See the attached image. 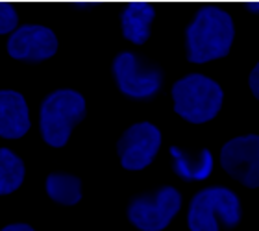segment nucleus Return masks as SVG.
Here are the masks:
<instances>
[{"instance_id": "obj_14", "label": "nucleus", "mask_w": 259, "mask_h": 231, "mask_svg": "<svg viewBox=\"0 0 259 231\" xmlns=\"http://www.w3.org/2000/svg\"><path fill=\"white\" fill-rule=\"evenodd\" d=\"M24 181V163L8 148H0V196L11 194Z\"/></svg>"}, {"instance_id": "obj_16", "label": "nucleus", "mask_w": 259, "mask_h": 231, "mask_svg": "<svg viewBox=\"0 0 259 231\" xmlns=\"http://www.w3.org/2000/svg\"><path fill=\"white\" fill-rule=\"evenodd\" d=\"M248 85H250V91H252V95H254V98H255V100H259V61L254 65V69L250 70Z\"/></svg>"}, {"instance_id": "obj_18", "label": "nucleus", "mask_w": 259, "mask_h": 231, "mask_svg": "<svg viewBox=\"0 0 259 231\" xmlns=\"http://www.w3.org/2000/svg\"><path fill=\"white\" fill-rule=\"evenodd\" d=\"M244 8L250 11V13H259V0H248Z\"/></svg>"}, {"instance_id": "obj_1", "label": "nucleus", "mask_w": 259, "mask_h": 231, "mask_svg": "<svg viewBox=\"0 0 259 231\" xmlns=\"http://www.w3.org/2000/svg\"><path fill=\"white\" fill-rule=\"evenodd\" d=\"M235 41V22L219 6H202L185 28L187 61L205 65L226 58Z\"/></svg>"}, {"instance_id": "obj_5", "label": "nucleus", "mask_w": 259, "mask_h": 231, "mask_svg": "<svg viewBox=\"0 0 259 231\" xmlns=\"http://www.w3.org/2000/svg\"><path fill=\"white\" fill-rule=\"evenodd\" d=\"M182 209V194L176 187L165 185L154 193L132 200L128 220L141 231H161Z\"/></svg>"}, {"instance_id": "obj_11", "label": "nucleus", "mask_w": 259, "mask_h": 231, "mask_svg": "<svg viewBox=\"0 0 259 231\" xmlns=\"http://www.w3.org/2000/svg\"><path fill=\"white\" fill-rule=\"evenodd\" d=\"M156 19V8L145 0H134L120 11V30L126 41L145 44L150 39L152 22Z\"/></svg>"}, {"instance_id": "obj_3", "label": "nucleus", "mask_w": 259, "mask_h": 231, "mask_svg": "<svg viewBox=\"0 0 259 231\" xmlns=\"http://www.w3.org/2000/svg\"><path fill=\"white\" fill-rule=\"evenodd\" d=\"M243 218L241 200L232 189L215 185L194 194L187 211L189 231H221L232 229Z\"/></svg>"}, {"instance_id": "obj_6", "label": "nucleus", "mask_w": 259, "mask_h": 231, "mask_svg": "<svg viewBox=\"0 0 259 231\" xmlns=\"http://www.w3.org/2000/svg\"><path fill=\"white\" fill-rule=\"evenodd\" d=\"M113 76L117 87L122 95L135 100L152 98L159 93L163 83V74L157 67H150L141 61L134 52H120L113 59Z\"/></svg>"}, {"instance_id": "obj_12", "label": "nucleus", "mask_w": 259, "mask_h": 231, "mask_svg": "<svg viewBox=\"0 0 259 231\" xmlns=\"http://www.w3.org/2000/svg\"><path fill=\"white\" fill-rule=\"evenodd\" d=\"M170 157L174 174L184 181H205L215 168V157L207 148H202L193 156L178 146H170Z\"/></svg>"}, {"instance_id": "obj_4", "label": "nucleus", "mask_w": 259, "mask_h": 231, "mask_svg": "<svg viewBox=\"0 0 259 231\" xmlns=\"http://www.w3.org/2000/svg\"><path fill=\"white\" fill-rule=\"evenodd\" d=\"M85 117V98L74 89H58L41 104V137L52 148H63L72 129Z\"/></svg>"}, {"instance_id": "obj_13", "label": "nucleus", "mask_w": 259, "mask_h": 231, "mask_svg": "<svg viewBox=\"0 0 259 231\" xmlns=\"http://www.w3.org/2000/svg\"><path fill=\"white\" fill-rule=\"evenodd\" d=\"M45 189L50 200L61 205H76L81 200V181L80 177L65 172L49 174Z\"/></svg>"}, {"instance_id": "obj_15", "label": "nucleus", "mask_w": 259, "mask_h": 231, "mask_svg": "<svg viewBox=\"0 0 259 231\" xmlns=\"http://www.w3.org/2000/svg\"><path fill=\"white\" fill-rule=\"evenodd\" d=\"M17 22H19V15L13 4L0 0V35L15 32Z\"/></svg>"}, {"instance_id": "obj_10", "label": "nucleus", "mask_w": 259, "mask_h": 231, "mask_svg": "<svg viewBox=\"0 0 259 231\" xmlns=\"http://www.w3.org/2000/svg\"><path fill=\"white\" fill-rule=\"evenodd\" d=\"M30 129L28 104L21 93L4 89L0 91V137L21 139Z\"/></svg>"}, {"instance_id": "obj_8", "label": "nucleus", "mask_w": 259, "mask_h": 231, "mask_svg": "<svg viewBox=\"0 0 259 231\" xmlns=\"http://www.w3.org/2000/svg\"><path fill=\"white\" fill-rule=\"evenodd\" d=\"M161 131L152 122L132 124L117 143L120 165L126 170H143L156 159L157 152L161 148Z\"/></svg>"}, {"instance_id": "obj_2", "label": "nucleus", "mask_w": 259, "mask_h": 231, "mask_svg": "<svg viewBox=\"0 0 259 231\" xmlns=\"http://www.w3.org/2000/svg\"><path fill=\"white\" fill-rule=\"evenodd\" d=\"M170 93L176 115L191 124L211 122L221 113L224 104L221 83L200 72H193L174 81Z\"/></svg>"}, {"instance_id": "obj_7", "label": "nucleus", "mask_w": 259, "mask_h": 231, "mask_svg": "<svg viewBox=\"0 0 259 231\" xmlns=\"http://www.w3.org/2000/svg\"><path fill=\"white\" fill-rule=\"evenodd\" d=\"M221 167L248 189H259V135H237L221 148Z\"/></svg>"}, {"instance_id": "obj_17", "label": "nucleus", "mask_w": 259, "mask_h": 231, "mask_svg": "<svg viewBox=\"0 0 259 231\" xmlns=\"http://www.w3.org/2000/svg\"><path fill=\"white\" fill-rule=\"evenodd\" d=\"M0 231H35V229L30 227L28 224H10V226L2 227Z\"/></svg>"}, {"instance_id": "obj_9", "label": "nucleus", "mask_w": 259, "mask_h": 231, "mask_svg": "<svg viewBox=\"0 0 259 231\" xmlns=\"http://www.w3.org/2000/svg\"><path fill=\"white\" fill-rule=\"evenodd\" d=\"M58 52V37L43 24H22L8 39V54L19 61L41 63Z\"/></svg>"}]
</instances>
